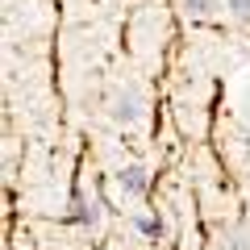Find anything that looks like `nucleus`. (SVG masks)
<instances>
[{
	"label": "nucleus",
	"mask_w": 250,
	"mask_h": 250,
	"mask_svg": "<svg viewBox=\"0 0 250 250\" xmlns=\"http://www.w3.org/2000/svg\"><path fill=\"white\" fill-rule=\"evenodd\" d=\"M229 9L238 13V17H250V0H229Z\"/></svg>",
	"instance_id": "7ed1b4c3"
},
{
	"label": "nucleus",
	"mask_w": 250,
	"mask_h": 250,
	"mask_svg": "<svg viewBox=\"0 0 250 250\" xmlns=\"http://www.w3.org/2000/svg\"><path fill=\"white\" fill-rule=\"evenodd\" d=\"M121 184H125V192H129V196H142V192H146V171H142V167H125Z\"/></svg>",
	"instance_id": "f257e3e1"
},
{
	"label": "nucleus",
	"mask_w": 250,
	"mask_h": 250,
	"mask_svg": "<svg viewBox=\"0 0 250 250\" xmlns=\"http://www.w3.org/2000/svg\"><path fill=\"white\" fill-rule=\"evenodd\" d=\"M184 4H188L192 13H213V9H217V0H184Z\"/></svg>",
	"instance_id": "f03ea898"
}]
</instances>
